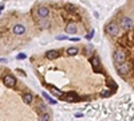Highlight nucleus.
<instances>
[{"label":"nucleus","instance_id":"obj_2","mask_svg":"<svg viewBox=\"0 0 134 121\" xmlns=\"http://www.w3.org/2000/svg\"><path fill=\"white\" fill-rule=\"evenodd\" d=\"M36 15L42 19H46L50 15V9H48V7H46V5H39L36 9Z\"/></svg>","mask_w":134,"mask_h":121},{"label":"nucleus","instance_id":"obj_10","mask_svg":"<svg viewBox=\"0 0 134 121\" xmlns=\"http://www.w3.org/2000/svg\"><path fill=\"white\" fill-rule=\"evenodd\" d=\"M91 66L95 69V71H98V66H99V57L98 55H94L91 58Z\"/></svg>","mask_w":134,"mask_h":121},{"label":"nucleus","instance_id":"obj_20","mask_svg":"<svg viewBox=\"0 0 134 121\" xmlns=\"http://www.w3.org/2000/svg\"><path fill=\"white\" fill-rule=\"evenodd\" d=\"M109 85H110V86H111V89H113V90H115V89H117V83L114 82V81L109 80Z\"/></svg>","mask_w":134,"mask_h":121},{"label":"nucleus","instance_id":"obj_13","mask_svg":"<svg viewBox=\"0 0 134 121\" xmlns=\"http://www.w3.org/2000/svg\"><path fill=\"white\" fill-rule=\"evenodd\" d=\"M66 53H67V55H77L78 54V48L77 47H68Z\"/></svg>","mask_w":134,"mask_h":121},{"label":"nucleus","instance_id":"obj_21","mask_svg":"<svg viewBox=\"0 0 134 121\" xmlns=\"http://www.w3.org/2000/svg\"><path fill=\"white\" fill-rule=\"evenodd\" d=\"M107 96H110L109 90H102V91H101V97H107Z\"/></svg>","mask_w":134,"mask_h":121},{"label":"nucleus","instance_id":"obj_14","mask_svg":"<svg viewBox=\"0 0 134 121\" xmlns=\"http://www.w3.org/2000/svg\"><path fill=\"white\" fill-rule=\"evenodd\" d=\"M48 120H50V114H48L47 112L42 113V116H40V121H48Z\"/></svg>","mask_w":134,"mask_h":121},{"label":"nucleus","instance_id":"obj_27","mask_svg":"<svg viewBox=\"0 0 134 121\" xmlns=\"http://www.w3.org/2000/svg\"><path fill=\"white\" fill-rule=\"evenodd\" d=\"M83 114L82 113H75V117H78V119H79V117H82Z\"/></svg>","mask_w":134,"mask_h":121},{"label":"nucleus","instance_id":"obj_15","mask_svg":"<svg viewBox=\"0 0 134 121\" xmlns=\"http://www.w3.org/2000/svg\"><path fill=\"white\" fill-rule=\"evenodd\" d=\"M39 26H40V28H48V27H50V22L43 20V22L39 23Z\"/></svg>","mask_w":134,"mask_h":121},{"label":"nucleus","instance_id":"obj_16","mask_svg":"<svg viewBox=\"0 0 134 121\" xmlns=\"http://www.w3.org/2000/svg\"><path fill=\"white\" fill-rule=\"evenodd\" d=\"M66 100L73 102V101H77V100H78V97L75 96V94H71V96H70V94H67V96H66Z\"/></svg>","mask_w":134,"mask_h":121},{"label":"nucleus","instance_id":"obj_7","mask_svg":"<svg viewBox=\"0 0 134 121\" xmlns=\"http://www.w3.org/2000/svg\"><path fill=\"white\" fill-rule=\"evenodd\" d=\"M12 31H14L15 35H23L26 32V27L23 24H15L14 28H12Z\"/></svg>","mask_w":134,"mask_h":121},{"label":"nucleus","instance_id":"obj_28","mask_svg":"<svg viewBox=\"0 0 134 121\" xmlns=\"http://www.w3.org/2000/svg\"><path fill=\"white\" fill-rule=\"evenodd\" d=\"M4 8V4H0V14H1V9Z\"/></svg>","mask_w":134,"mask_h":121},{"label":"nucleus","instance_id":"obj_25","mask_svg":"<svg viewBox=\"0 0 134 121\" xmlns=\"http://www.w3.org/2000/svg\"><path fill=\"white\" fill-rule=\"evenodd\" d=\"M7 62H8L7 58H0V63H7Z\"/></svg>","mask_w":134,"mask_h":121},{"label":"nucleus","instance_id":"obj_11","mask_svg":"<svg viewBox=\"0 0 134 121\" xmlns=\"http://www.w3.org/2000/svg\"><path fill=\"white\" fill-rule=\"evenodd\" d=\"M32 100H34V96H32L30 91H28V93H26L24 96H23V101H24L26 104H31Z\"/></svg>","mask_w":134,"mask_h":121},{"label":"nucleus","instance_id":"obj_9","mask_svg":"<svg viewBox=\"0 0 134 121\" xmlns=\"http://www.w3.org/2000/svg\"><path fill=\"white\" fill-rule=\"evenodd\" d=\"M77 31H78V28H77V26H75V23H68L66 26L67 34H77Z\"/></svg>","mask_w":134,"mask_h":121},{"label":"nucleus","instance_id":"obj_19","mask_svg":"<svg viewBox=\"0 0 134 121\" xmlns=\"http://www.w3.org/2000/svg\"><path fill=\"white\" fill-rule=\"evenodd\" d=\"M64 8H66L67 11H73V9H75V5L74 4H66V5H64Z\"/></svg>","mask_w":134,"mask_h":121},{"label":"nucleus","instance_id":"obj_3","mask_svg":"<svg viewBox=\"0 0 134 121\" xmlns=\"http://www.w3.org/2000/svg\"><path fill=\"white\" fill-rule=\"evenodd\" d=\"M106 32L110 35H118L119 34V27L117 23H109L106 26Z\"/></svg>","mask_w":134,"mask_h":121},{"label":"nucleus","instance_id":"obj_4","mask_svg":"<svg viewBox=\"0 0 134 121\" xmlns=\"http://www.w3.org/2000/svg\"><path fill=\"white\" fill-rule=\"evenodd\" d=\"M121 26H122L123 30H130V28L134 26V23L129 16H122V19H121Z\"/></svg>","mask_w":134,"mask_h":121},{"label":"nucleus","instance_id":"obj_5","mask_svg":"<svg viewBox=\"0 0 134 121\" xmlns=\"http://www.w3.org/2000/svg\"><path fill=\"white\" fill-rule=\"evenodd\" d=\"M3 82L7 87H14L16 85V78L14 76H11V74H7L4 78H3Z\"/></svg>","mask_w":134,"mask_h":121},{"label":"nucleus","instance_id":"obj_23","mask_svg":"<svg viewBox=\"0 0 134 121\" xmlns=\"http://www.w3.org/2000/svg\"><path fill=\"white\" fill-rule=\"evenodd\" d=\"M93 37H94V30H91L89 34L86 35V39H89V40H90V39H93Z\"/></svg>","mask_w":134,"mask_h":121},{"label":"nucleus","instance_id":"obj_6","mask_svg":"<svg viewBox=\"0 0 134 121\" xmlns=\"http://www.w3.org/2000/svg\"><path fill=\"white\" fill-rule=\"evenodd\" d=\"M129 70H130V65L126 63V62L117 66V73H118L119 76H126V74L129 73Z\"/></svg>","mask_w":134,"mask_h":121},{"label":"nucleus","instance_id":"obj_22","mask_svg":"<svg viewBox=\"0 0 134 121\" xmlns=\"http://www.w3.org/2000/svg\"><path fill=\"white\" fill-rule=\"evenodd\" d=\"M16 58H18V59H26V58H27V55H26L24 53H20L19 55H16Z\"/></svg>","mask_w":134,"mask_h":121},{"label":"nucleus","instance_id":"obj_12","mask_svg":"<svg viewBox=\"0 0 134 121\" xmlns=\"http://www.w3.org/2000/svg\"><path fill=\"white\" fill-rule=\"evenodd\" d=\"M93 50H94L93 44H86V46H84L83 53H84V55H91V51H93Z\"/></svg>","mask_w":134,"mask_h":121},{"label":"nucleus","instance_id":"obj_24","mask_svg":"<svg viewBox=\"0 0 134 121\" xmlns=\"http://www.w3.org/2000/svg\"><path fill=\"white\" fill-rule=\"evenodd\" d=\"M56 39H58V40H66V39H68V38L66 37V35H60V37L58 35V37H56Z\"/></svg>","mask_w":134,"mask_h":121},{"label":"nucleus","instance_id":"obj_1","mask_svg":"<svg viewBox=\"0 0 134 121\" xmlns=\"http://www.w3.org/2000/svg\"><path fill=\"white\" fill-rule=\"evenodd\" d=\"M125 59H126V55H125V51L118 48V50L114 51V61H115L117 65H121V63H125Z\"/></svg>","mask_w":134,"mask_h":121},{"label":"nucleus","instance_id":"obj_18","mask_svg":"<svg viewBox=\"0 0 134 121\" xmlns=\"http://www.w3.org/2000/svg\"><path fill=\"white\" fill-rule=\"evenodd\" d=\"M51 91H52V93H54L55 94V96H62V91L60 90H56V89H55V87H51Z\"/></svg>","mask_w":134,"mask_h":121},{"label":"nucleus","instance_id":"obj_8","mask_svg":"<svg viewBox=\"0 0 134 121\" xmlns=\"http://www.w3.org/2000/svg\"><path fill=\"white\" fill-rule=\"evenodd\" d=\"M59 55H60V53L58 50H48L46 53V58H48V59H56Z\"/></svg>","mask_w":134,"mask_h":121},{"label":"nucleus","instance_id":"obj_17","mask_svg":"<svg viewBox=\"0 0 134 121\" xmlns=\"http://www.w3.org/2000/svg\"><path fill=\"white\" fill-rule=\"evenodd\" d=\"M38 106H39V109H40V112H42V113L47 112V106H46L43 102H39V104H38Z\"/></svg>","mask_w":134,"mask_h":121},{"label":"nucleus","instance_id":"obj_26","mask_svg":"<svg viewBox=\"0 0 134 121\" xmlns=\"http://www.w3.org/2000/svg\"><path fill=\"white\" fill-rule=\"evenodd\" d=\"M70 40H73V42H78V40H79V38H70Z\"/></svg>","mask_w":134,"mask_h":121}]
</instances>
